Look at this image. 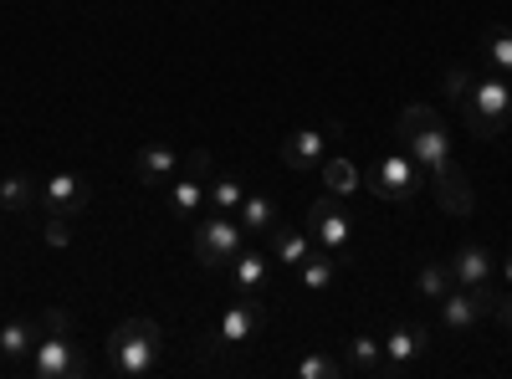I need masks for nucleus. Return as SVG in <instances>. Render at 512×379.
<instances>
[{
	"label": "nucleus",
	"mask_w": 512,
	"mask_h": 379,
	"mask_svg": "<svg viewBox=\"0 0 512 379\" xmlns=\"http://www.w3.org/2000/svg\"><path fill=\"white\" fill-rule=\"evenodd\" d=\"M400 149L420 164V175L425 180H446L456 170V144H451V129H446V118L436 108H425V103H410L400 113V129H395Z\"/></svg>",
	"instance_id": "obj_1"
},
{
	"label": "nucleus",
	"mask_w": 512,
	"mask_h": 379,
	"mask_svg": "<svg viewBox=\"0 0 512 379\" xmlns=\"http://www.w3.org/2000/svg\"><path fill=\"white\" fill-rule=\"evenodd\" d=\"M456 108L466 118V129L477 139H507L512 134V82L487 72V77H472L466 88L456 93Z\"/></svg>",
	"instance_id": "obj_2"
},
{
	"label": "nucleus",
	"mask_w": 512,
	"mask_h": 379,
	"mask_svg": "<svg viewBox=\"0 0 512 379\" xmlns=\"http://www.w3.org/2000/svg\"><path fill=\"white\" fill-rule=\"evenodd\" d=\"M164 359V328L154 318H123L108 333V369L123 379H144Z\"/></svg>",
	"instance_id": "obj_3"
},
{
	"label": "nucleus",
	"mask_w": 512,
	"mask_h": 379,
	"mask_svg": "<svg viewBox=\"0 0 512 379\" xmlns=\"http://www.w3.org/2000/svg\"><path fill=\"white\" fill-rule=\"evenodd\" d=\"M497 277L492 282H477V287H451L446 298L436 303V313H441V328L446 333H472L482 318H492L497 313Z\"/></svg>",
	"instance_id": "obj_4"
},
{
	"label": "nucleus",
	"mask_w": 512,
	"mask_h": 379,
	"mask_svg": "<svg viewBox=\"0 0 512 379\" xmlns=\"http://www.w3.org/2000/svg\"><path fill=\"white\" fill-rule=\"evenodd\" d=\"M308 236H313V246H318V251H328V257H338V262H349V246H354V216L344 210V200H338V195L313 200V210H308Z\"/></svg>",
	"instance_id": "obj_5"
},
{
	"label": "nucleus",
	"mask_w": 512,
	"mask_h": 379,
	"mask_svg": "<svg viewBox=\"0 0 512 379\" xmlns=\"http://www.w3.org/2000/svg\"><path fill=\"white\" fill-rule=\"evenodd\" d=\"M420 164L405 154V149H390V154H379L374 164H369V175H364V185L379 195V200H395V205H405V200H415L420 195Z\"/></svg>",
	"instance_id": "obj_6"
},
{
	"label": "nucleus",
	"mask_w": 512,
	"mask_h": 379,
	"mask_svg": "<svg viewBox=\"0 0 512 379\" xmlns=\"http://www.w3.org/2000/svg\"><path fill=\"white\" fill-rule=\"evenodd\" d=\"M241 246H246V226H241L236 216L210 210V221L195 226V262H200V267H231Z\"/></svg>",
	"instance_id": "obj_7"
},
{
	"label": "nucleus",
	"mask_w": 512,
	"mask_h": 379,
	"mask_svg": "<svg viewBox=\"0 0 512 379\" xmlns=\"http://www.w3.org/2000/svg\"><path fill=\"white\" fill-rule=\"evenodd\" d=\"M26 369L36 379H82V374H88V359H82V349L67 339V333H41L31 359H26Z\"/></svg>",
	"instance_id": "obj_8"
},
{
	"label": "nucleus",
	"mask_w": 512,
	"mask_h": 379,
	"mask_svg": "<svg viewBox=\"0 0 512 379\" xmlns=\"http://www.w3.org/2000/svg\"><path fill=\"white\" fill-rule=\"evenodd\" d=\"M344 139V123H323V129H297L282 139V164L297 175H313L318 164L328 159V144Z\"/></svg>",
	"instance_id": "obj_9"
},
{
	"label": "nucleus",
	"mask_w": 512,
	"mask_h": 379,
	"mask_svg": "<svg viewBox=\"0 0 512 379\" xmlns=\"http://www.w3.org/2000/svg\"><path fill=\"white\" fill-rule=\"evenodd\" d=\"M205 190H210V154L195 149L185 159V180H175V190H169V210H175V221H195L200 216Z\"/></svg>",
	"instance_id": "obj_10"
},
{
	"label": "nucleus",
	"mask_w": 512,
	"mask_h": 379,
	"mask_svg": "<svg viewBox=\"0 0 512 379\" xmlns=\"http://www.w3.org/2000/svg\"><path fill=\"white\" fill-rule=\"evenodd\" d=\"M262 298H251V292H236V303L221 313V323H216V339L210 344H226V349H236V344H246L256 328H262Z\"/></svg>",
	"instance_id": "obj_11"
},
{
	"label": "nucleus",
	"mask_w": 512,
	"mask_h": 379,
	"mask_svg": "<svg viewBox=\"0 0 512 379\" xmlns=\"http://www.w3.org/2000/svg\"><path fill=\"white\" fill-rule=\"evenodd\" d=\"M425 349H431V333H425L420 323H395L390 333H384V374H405Z\"/></svg>",
	"instance_id": "obj_12"
},
{
	"label": "nucleus",
	"mask_w": 512,
	"mask_h": 379,
	"mask_svg": "<svg viewBox=\"0 0 512 379\" xmlns=\"http://www.w3.org/2000/svg\"><path fill=\"white\" fill-rule=\"evenodd\" d=\"M41 205H47V216L77 221L88 210V185H82V175H52L41 185Z\"/></svg>",
	"instance_id": "obj_13"
},
{
	"label": "nucleus",
	"mask_w": 512,
	"mask_h": 379,
	"mask_svg": "<svg viewBox=\"0 0 512 379\" xmlns=\"http://www.w3.org/2000/svg\"><path fill=\"white\" fill-rule=\"evenodd\" d=\"M446 267H451V282H456V287H477V282H492V277H497V257H492L487 246H477V241L461 246Z\"/></svg>",
	"instance_id": "obj_14"
},
{
	"label": "nucleus",
	"mask_w": 512,
	"mask_h": 379,
	"mask_svg": "<svg viewBox=\"0 0 512 379\" xmlns=\"http://www.w3.org/2000/svg\"><path fill=\"white\" fill-rule=\"evenodd\" d=\"M175 170H180V154L169 144H159V139L134 154V180L139 185H164V180H175Z\"/></svg>",
	"instance_id": "obj_15"
},
{
	"label": "nucleus",
	"mask_w": 512,
	"mask_h": 379,
	"mask_svg": "<svg viewBox=\"0 0 512 379\" xmlns=\"http://www.w3.org/2000/svg\"><path fill=\"white\" fill-rule=\"evenodd\" d=\"M267 277H272V257H262V251H236V262H231V282H236V292H251V298H262V292H267Z\"/></svg>",
	"instance_id": "obj_16"
},
{
	"label": "nucleus",
	"mask_w": 512,
	"mask_h": 379,
	"mask_svg": "<svg viewBox=\"0 0 512 379\" xmlns=\"http://www.w3.org/2000/svg\"><path fill=\"white\" fill-rule=\"evenodd\" d=\"M267 241H272V262H287V267H303L308 257H313V236L308 231H297V226H272L267 231Z\"/></svg>",
	"instance_id": "obj_17"
},
{
	"label": "nucleus",
	"mask_w": 512,
	"mask_h": 379,
	"mask_svg": "<svg viewBox=\"0 0 512 379\" xmlns=\"http://www.w3.org/2000/svg\"><path fill=\"white\" fill-rule=\"evenodd\" d=\"M36 195H41V185H36V175H26V170H16V175L0 180V210H6V216H21V210H31Z\"/></svg>",
	"instance_id": "obj_18"
},
{
	"label": "nucleus",
	"mask_w": 512,
	"mask_h": 379,
	"mask_svg": "<svg viewBox=\"0 0 512 379\" xmlns=\"http://www.w3.org/2000/svg\"><path fill=\"white\" fill-rule=\"evenodd\" d=\"M344 369H349V374H364V379L384 374V344H379V339H369V333H359V339H349Z\"/></svg>",
	"instance_id": "obj_19"
},
{
	"label": "nucleus",
	"mask_w": 512,
	"mask_h": 379,
	"mask_svg": "<svg viewBox=\"0 0 512 379\" xmlns=\"http://www.w3.org/2000/svg\"><path fill=\"white\" fill-rule=\"evenodd\" d=\"M482 62L497 77H512V31L507 26H487L482 31Z\"/></svg>",
	"instance_id": "obj_20"
},
{
	"label": "nucleus",
	"mask_w": 512,
	"mask_h": 379,
	"mask_svg": "<svg viewBox=\"0 0 512 379\" xmlns=\"http://www.w3.org/2000/svg\"><path fill=\"white\" fill-rule=\"evenodd\" d=\"M236 221H241L246 231H272V226L282 221V210H277L272 195H246L241 210H236Z\"/></svg>",
	"instance_id": "obj_21"
},
{
	"label": "nucleus",
	"mask_w": 512,
	"mask_h": 379,
	"mask_svg": "<svg viewBox=\"0 0 512 379\" xmlns=\"http://www.w3.org/2000/svg\"><path fill=\"white\" fill-rule=\"evenodd\" d=\"M36 339H41V323H6V328H0V354H6L11 364L16 359H31Z\"/></svg>",
	"instance_id": "obj_22"
},
{
	"label": "nucleus",
	"mask_w": 512,
	"mask_h": 379,
	"mask_svg": "<svg viewBox=\"0 0 512 379\" xmlns=\"http://www.w3.org/2000/svg\"><path fill=\"white\" fill-rule=\"evenodd\" d=\"M338 267H344L338 257H328V251H313V257H308L303 267H297V277H303V287H308V292H328V287L338 282Z\"/></svg>",
	"instance_id": "obj_23"
},
{
	"label": "nucleus",
	"mask_w": 512,
	"mask_h": 379,
	"mask_svg": "<svg viewBox=\"0 0 512 379\" xmlns=\"http://www.w3.org/2000/svg\"><path fill=\"white\" fill-rule=\"evenodd\" d=\"M436 195H441V205L451 210V216H472V205H477V195H472V185H466L461 170H451L446 180H436Z\"/></svg>",
	"instance_id": "obj_24"
},
{
	"label": "nucleus",
	"mask_w": 512,
	"mask_h": 379,
	"mask_svg": "<svg viewBox=\"0 0 512 379\" xmlns=\"http://www.w3.org/2000/svg\"><path fill=\"white\" fill-rule=\"evenodd\" d=\"M451 287H456V282H451V267H446V262H425V267L415 272V292H420V303H441Z\"/></svg>",
	"instance_id": "obj_25"
},
{
	"label": "nucleus",
	"mask_w": 512,
	"mask_h": 379,
	"mask_svg": "<svg viewBox=\"0 0 512 379\" xmlns=\"http://www.w3.org/2000/svg\"><path fill=\"white\" fill-rule=\"evenodd\" d=\"M318 175H323L328 195H338V200H344V195H354V190L364 185V180H359V170H354L349 159H323V164H318Z\"/></svg>",
	"instance_id": "obj_26"
},
{
	"label": "nucleus",
	"mask_w": 512,
	"mask_h": 379,
	"mask_svg": "<svg viewBox=\"0 0 512 379\" xmlns=\"http://www.w3.org/2000/svg\"><path fill=\"white\" fill-rule=\"evenodd\" d=\"M241 200H246V185H241L236 175H226V180H210V190H205V205H210V210H221V216H236Z\"/></svg>",
	"instance_id": "obj_27"
},
{
	"label": "nucleus",
	"mask_w": 512,
	"mask_h": 379,
	"mask_svg": "<svg viewBox=\"0 0 512 379\" xmlns=\"http://www.w3.org/2000/svg\"><path fill=\"white\" fill-rule=\"evenodd\" d=\"M338 374H349L338 354H308V359H297V379H338Z\"/></svg>",
	"instance_id": "obj_28"
},
{
	"label": "nucleus",
	"mask_w": 512,
	"mask_h": 379,
	"mask_svg": "<svg viewBox=\"0 0 512 379\" xmlns=\"http://www.w3.org/2000/svg\"><path fill=\"white\" fill-rule=\"evenodd\" d=\"M47 241H52V246H67V241H72V221L52 216V221H47Z\"/></svg>",
	"instance_id": "obj_29"
},
{
	"label": "nucleus",
	"mask_w": 512,
	"mask_h": 379,
	"mask_svg": "<svg viewBox=\"0 0 512 379\" xmlns=\"http://www.w3.org/2000/svg\"><path fill=\"white\" fill-rule=\"evenodd\" d=\"M67 323H72V318H67L62 308H52V313H41V333H67Z\"/></svg>",
	"instance_id": "obj_30"
},
{
	"label": "nucleus",
	"mask_w": 512,
	"mask_h": 379,
	"mask_svg": "<svg viewBox=\"0 0 512 379\" xmlns=\"http://www.w3.org/2000/svg\"><path fill=\"white\" fill-rule=\"evenodd\" d=\"M497 318H502V328L512 333V292H507V298H497Z\"/></svg>",
	"instance_id": "obj_31"
},
{
	"label": "nucleus",
	"mask_w": 512,
	"mask_h": 379,
	"mask_svg": "<svg viewBox=\"0 0 512 379\" xmlns=\"http://www.w3.org/2000/svg\"><path fill=\"white\" fill-rule=\"evenodd\" d=\"M497 277H502V282L512 287V257H502V262H497Z\"/></svg>",
	"instance_id": "obj_32"
},
{
	"label": "nucleus",
	"mask_w": 512,
	"mask_h": 379,
	"mask_svg": "<svg viewBox=\"0 0 512 379\" xmlns=\"http://www.w3.org/2000/svg\"><path fill=\"white\" fill-rule=\"evenodd\" d=\"M0 216H6V210H0Z\"/></svg>",
	"instance_id": "obj_33"
}]
</instances>
